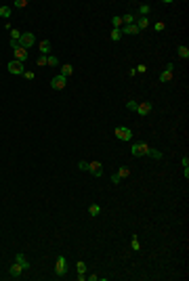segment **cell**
Returning a JSON list of instances; mask_svg holds the SVG:
<instances>
[{"label": "cell", "mask_w": 189, "mask_h": 281, "mask_svg": "<svg viewBox=\"0 0 189 281\" xmlns=\"http://www.w3.org/2000/svg\"><path fill=\"white\" fill-rule=\"evenodd\" d=\"M116 136L120 140H133V130L126 126H120V128H116Z\"/></svg>", "instance_id": "6da1fadb"}, {"label": "cell", "mask_w": 189, "mask_h": 281, "mask_svg": "<svg viewBox=\"0 0 189 281\" xmlns=\"http://www.w3.org/2000/svg\"><path fill=\"white\" fill-rule=\"evenodd\" d=\"M65 271H67V258H65V256H59V258H57V264H55V273L59 275V277H63Z\"/></svg>", "instance_id": "7a4b0ae2"}, {"label": "cell", "mask_w": 189, "mask_h": 281, "mask_svg": "<svg viewBox=\"0 0 189 281\" xmlns=\"http://www.w3.org/2000/svg\"><path fill=\"white\" fill-rule=\"evenodd\" d=\"M130 153L133 155H147L149 153V145H145V143H134L133 147H130Z\"/></svg>", "instance_id": "3957f363"}, {"label": "cell", "mask_w": 189, "mask_h": 281, "mask_svg": "<svg viewBox=\"0 0 189 281\" xmlns=\"http://www.w3.org/2000/svg\"><path fill=\"white\" fill-rule=\"evenodd\" d=\"M34 34L32 32H25V34H21V38H19V44L23 46V49H29V46H34Z\"/></svg>", "instance_id": "277c9868"}, {"label": "cell", "mask_w": 189, "mask_h": 281, "mask_svg": "<svg viewBox=\"0 0 189 281\" xmlns=\"http://www.w3.org/2000/svg\"><path fill=\"white\" fill-rule=\"evenodd\" d=\"M65 84H67V78H63L61 74H59V76H55L53 80H50V86H53L55 90H63V88H65Z\"/></svg>", "instance_id": "5b68a950"}, {"label": "cell", "mask_w": 189, "mask_h": 281, "mask_svg": "<svg viewBox=\"0 0 189 281\" xmlns=\"http://www.w3.org/2000/svg\"><path fill=\"white\" fill-rule=\"evenodd\" d=\"M7 69L11 71V74H15V76H19V74H23V63H19V61H8V65H7Z\"/></svg>", "instance_id": "8992f818"}, {"label": "cell", "mask_w": 189, "mask_h": 281, "mask_svg": "<svg viewBox=\"0 0 189 281\" xmlns=\"http://www.w3.org/2000/svg\"><path fill=\"white\" fill-rule=\"evenodd\" d=\"M88 172H91L92 176H101L103 174V166H101V162H88Z\"/></svg>", "instance_id": "52a82bcc"}, {"label": "cell", "mask_w": 189, "mask_h": 281, "mask_svg": "<svg viewBox=\"0 0 189 281\" xmlns=\"http://www.w3.org/2000/svg\"><path fill=\"white\" fill-rule=\"evenodd\" d=\"M25 59H28V49H23V46H17V49H15V61L23 63Z\"/></svg>", "instance_id": "ba28073f"}, {"label": "cell", "mask_w": 189, "mask_h": 281, "mask_svg": "<svg viewBox=\"0 0 189 281\" xmlns=\"http://www.w3.org/2000/svg\"><path fill=\"white\" fill-rule=\"evenodd\" d=\"M21 273H23V267H21L19 262L11 264V268H8V275H11V277H21Z\"/></svg>", "instance_id": "9c48e42d"}, {"label": "cell", "mask_w": 189, "mask_h": 281, "mask_svg": "<svg viewBox=\"0 0 189 281\" xmlns=\"http://www.w3.org/2000/svg\"><path fill=\"white\" fill-rule=\"evenodd\" d=\"M122 34H139L141 29L134 25V23H130V25H122V29H120Z\"/></svg>", "instance_id": "30bf717a"}, {"label": "cell", "mask_w": 189, "mask_h": 281, "mask_svg": "<svg viewBox=\"0 0 189 281\" xmlns=\"http://www.w3.org/2000/svg\"><path fill=\"white\" fill-rule=\"evenodd\" d=\"M149 111H151V103H141V105L137 107V113H139V115H147Z\"/></svg>", "instance_id": "8fae6325"}, {"label": "cell", "mask_w": 189, "mask_h": 281, "mask_svg": "<svg viewBox=\"0 0 189 281\" xmlns=\"http://www.w3.org/2000/svg\"><path fill=\"white\" fill-rule=\"evenodd\" d=\"M15 258H17V260H15V262H19L21 267H23V271H28V268H29V262H28V258H25L23 254H17Z\"/></svg>", "instance_id": "7c38bea8"}, {"label": "cell", "mask_w": 189, "mask_h": 281, "mask_svg": "<svg viewBox=\"0 0 189 281\" xmlns=\"http://www.w3.org/2000/svg\"><path fill=\"white\" fill-rule=\"evenodd\" d=\"M134 25H137L139 29H145L147 25H149V19H147V17H139V19L134 21Z\"/></svg>", "instance_id": "4fadbf2b"}, {"label": "cell", "mask_w": 189, "mask_h": 281, "mask_svg": "<svg viewBox=\"0 0 189 281\" xmlns=\"http://www.w3.org/2000/svg\"><path fill=\"white\" fill-rule=\"evenodd\" d=\"M130 23H134V15H130V13L122 15V25H130Z\"/></svg>", "instance_id": "5bb4252c"}, {"label": "cell", "mask_w": 189, "mask_h": 281, "mask_svg": "<svg viewBox=\"0 0 189 281\" xmlns=\"http://www.w3.org/2000/svg\"><path fill=\"white\" fill-rule=\"evenodd\" d=\"M71 71H74V67H71L70 63H65V65L61 67V76H63V78H67V76H71Z\"/></svg>", "instance_id": "9a60e30c"}, {"label": "cell", "mask_w": 189, "mask_h": 281, "mask_svg": "<svg viewBox=\"0 0 189 281\" xmlns=\"http://www.w3.org/2000/svg\"><path fill=\"white\" fill-rule=\"evenodd\" d=\"M88 212H91V216H99L101 208H99V204H91V206H88Z\"/></svg>", "instance_id": "2e32d148"}, {"label": "cell", "mask_w": 189, "mask_h": 281, "mask_svg": "<svg viewBox=\"0 0 189 281\" xmlns=\"http://www.w3.org/2000/svg\"><path fill=\"white\" fill-rule=\"evenodd\" d=\"M170 78H172V71H168V69H164L160 74V82H168V80H170Z\"/></svg>", "instance_id": "e0dca14e"}, {"label": "cell", "mask_w": 189, "mask_h": 281, "mask_svg": "<svg viewBox=\"0 0 189 281\" xmlns=\"http://www.w3.org/2000/svg\"><path fill=\"white\" fill-rule=\"evenodd\" d=\"M151 11V7L149 4H139V13H141V17H147V13Z\"/></svg>", "instance_id": "ac0fdd59"}, {"label": "cell", "mask_w": 189, "mask_h": 281, "mask_svg": "<svg viewBox=\"0 0 189 281\" xmlns=\"http://www.w3.org/2000/svg\"><path fill=\"white\" fill-rule=\"evenodd\" d=\"M179 57H181V59H189V49L187 46H179Z\"/></svg>", "instance_id": "d6986e66"}, {"label": "cell", "mask_w": 189, "mask_h": 281, "mask_svg": "<svg viewBox=\"0 0 189 281\" xmlns=\"http://www.w3.org/2000/svg\"><path fill=\"white\" fill-rule=\"evenodd\" d=\"M0 17H2V19H8V17H11V8L8 7H0Z\"/></svg>", "instance_id": "ffe728a7"}, {"label": "cell", "mask_w": 189, "mask_h": 281, "mask_svg": "<svg viewBox=\"0 0 189 281\" xmlns=\"http://www.w3.org/2000/svg\"><path fill=\"white\" fill-rule=\"evenodd\" d=\"M40 50H42V53H50V42H49V40H42V42H40Z\"/></svg>", "instance_id": "44dd1931"}, {"label": "cell", "mask_w": 189, "mask_h": 281, "mask_svg": "<svg viewBox=\"0 0 189 281\" xmlns=\"http://www.w3.org/2000/svg\"><path fill=\"white\" fill-rule=\"evenodd\" d=\"M118 176H120V178H126V176H130V170L126 168V166H122V168L118 170Z\"/></svg>", "instance_id": "7402d4cb"}, {"label": "cell", "mask_w": 189, "mask_h": 281, "mask_svg": "<svg viewBox=\"0 0 189 281\" xmlns=\"http://www.w3.org/2000/svg\"><path fill=\"white\" fill-rule=\"evenodd\" d=\"M147 155H151L154 160H160V157H162V151H158V149H151V147H149V153H147Z\"/></svg>", "instance_id": "603a6c76"}, {"label": "cell", "mask_w": 189, "mask_h": 281, "mask_svg": "<svg viewBox=\"0 0 189 281\" xmlns=\"http://www.w3.org/2000/svg\"><path fill=\"white\" fill-rule=\"evenodd\" d=\"M112 23H113V29H120V25H122V17H120V15H116V17L112 19Z\"/></svg>", "instance_id": "cb8c5ba5"}, {"label": "cell", "mask_w": 189, "mask_h": 281, "mask_svg": "<svg viewBox=\"0 0 189 281\" xmlns=\"http://www.w3.org/2000/svg\"><path fill=\"white\" fill-rule=\"evenodd\" d=\"M109 38H112V40H120V38H122V32H120V29H112Z\"/></svg>", "instance_id": "d4e9b609"}, {"label": "cell", "mask_w": 189, "mask_h": 281, "mask_svg": "<svg viewBox=\"0 0 189 281\" xmlns=\"http://www.w3.org/2000/svg\"><path fill=\"white\" fill-rule=\"evenodd\" d=\"M46 63H49L50 67H55V65H59V59H57V57H46Z\"/></svg>", "instance_id": "484cf974"}, {"label": "cell", "mask_w": 189, "mask_h": 281, "mask_svg": "<svg viewBox=\"0 0 189 281\" xmlns=\"http://www.w3.org/2000/svg\"><path fill=\"white\" fill-rule=\"evenodd\" d=\"M126 107H128L130 111H137V107H139V103H137V101H128V103H126Z\"/></svg>", "instance_id": "4316f807"}, {"label": "cell", "mask_w": 189, "mask_h": 281, "mask_svg": "<svg viewBox=\"0 0 189 281\" xmlns=\"http://www.w3.org/2000/svg\"><path fill=\"white\" fill-rule=\"evenodd\" d=\"M11 38H13V40H19V38H21V32H17V29H11Z\"/></svg>", "instance_id": "83f0119b"}, {"label": "cell", "mask_w": 189, "mask_h": 281, "mask_svg": "<svg viewBox=\"0 0 189 281\" xmlns=\"http://www.w3.org/2000/svg\"><path fill=\"white\" fill-rule=\"evenodd\" d=\"M130 246H133V250H134V252H137V250H139V248H141L139 239H137V237H133V243H130Z\"/></svg>", "instance_id": "f1b7e54d"}, {"label": "cell", "mask_w": 189, "mask_h": 281, "mask_svg": "<svg viewBox=\"0 0 189 281\" xmlns=\"http://www.w3.org/2000/svg\"><path fill=\"white\" fill-rule=\"evenodd\" d=\"M25 4H28L25 0H15V7H17V8H23V7H25Z\"/></svg>", "instance_id": "f546056e"}, {"label": "cell", "mask_w": 189, "mask_h": 281, "mask_svg": "<svg viewBox=\"0 0 189 281\" xmlns=\"http://www.w3.org/2000/svg\"><path fill=\"white\" fill-rule=\"evenodd\" d=\"M78 273H86V264L84 262H78Z\"/></svg>", "instance_id": "4dcf8cb0"}, {"label": "cell", "mask_w": 189, "mask_h": 281, "mask_svg": "<svg viewBox=\"0 0 189 281\" xmlns=\"http://www.w3.org/2000/svg\"><path fill=\"white\" fill-rule=\"evenodd\" d=\"M154 28H155V32H162V29H164V28H166V23H155V25H154Z\"/></svg>", "instance_id": "1f68e13d"}, {"label": "cell", "mask_w": 189, "mask_h": 281, "mask_svg": "<svg viewBox=\"0 0 189 281\" xmlns=\"http://www.w3.org/2000/svg\"><path fill=\"white\" fill-rule=\"evenodd\" d=\"M36 63H38V65H46V57H38V59H36Z\"/></svg>", "instance_id": "d6a6232c"}, {"label": "cell", "mask_w": 189, "mask_h": 281, "mask_svg": "<svg viewBox=\"0 0 189 281\" xmlns=\"http://www.w3.org/2000/svg\"><path fill=\"white\" fill-rule=\"evenodd\" d=\"M23 76L28 78V80H34V71H28V69H25V71H23Z\"/></svg>", "instance_id": "836d02e7"}, {"label": "cell", "mask_w": 189, "mask_h": 281, "mask_svg": "<svg viewBox=\"0 0 189 281\" xmlns=\"http://www.w3.org/2000/svg\"><path fill=\"white\" fill-rule=\"evenodd\" d=\"M78 168L80 170H88V162H80L78 164Z\"/></svg>", "instance_id": "e575fe53"}, {"label": "cell", "mask_w": 189, "mask_h": 281, "mask_svg": "<svg viewBox=\"0 0 189 281\" xmlns=\"http://www.w3.org/2000/svg\"><path fill=\"white\" fill-rule=\"evenodd\" d=\"M181 164H183V168H189V157H183Z\"/></svg>", "instance_id": "d590c367"}, {"label": "cell", "mask_w": 189, "mask_h": 281, "mask_svg": "<svg viewBox=\"0 0 189 281\" xmlns=\"http://www.w3.org/2000/svg\"><path fill=\"white\" fill-rule=\"evenodd\" d=\"M120 181H122V178H120V176H118V174H113V176H112V183H116V185H118V183H120Z\"/></svg>", "instance_id": "8d00e7d4"}]
</instances>
